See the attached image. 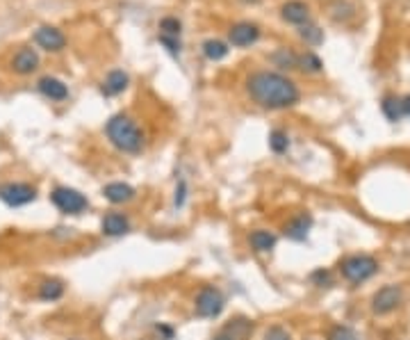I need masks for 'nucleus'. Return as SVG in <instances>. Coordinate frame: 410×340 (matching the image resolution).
Listing matches in <instances>:
<instances>
[{
	"mask_svg": "<svg viewBox=\"0 0 410 340\" xmlns=\"http://www.w3.org/2000/svg\"><path fill=\"white\" fill-rule=\"evenodd\" d=\"M246 94L255 106L265 110H287L301 101V89L292 78L281 71L260 69L246 78Z\"/></svg>",
	"mask_w": 410,
	"mask_h": 340,
	"instance_id": "f257e3e1",
	"label": "nucleus"
},
{
	"mask_svg": "<svg viewBox=\"0 0 410 340\" xmlns=\"http://www.w3.org/2000/svg\"><path fill=\"white\" fill-rule=\"evenodd\" d=\"M105 137L116 151H121V154L137 156V154H142V149H144V130L139 128V123L126 112L110 117L105 123Z\"/></svg>",
	"mask_w": 410,
	"mask_h": 340,
	"instance_id": "f03ea898",
	"label": "nucleus"
},
{
	"mask_svg": "<svg viewBox=\"0 0 410 340\" xmlns=\"http://www.w3.org/2000/svg\"><path fill=\"white\" fill-rule=\"evenodd\" d=\"M379 260L372 254H349L337 263L339 276L349 283V286H363L370 279L379 274Z\"/></svg>",
	"mask_w": 410,
	"mask_h": 340,
	"instance_id": "7ed1b4c3",
	"label": "nucleus"
},
{
	"mask_svg": "<svg viewBox=\"0 0 410 340\" xmlns=\"http://www.w3.org/2000/svg\"><path fill=\"white\" fill-rule=\"evenodd\" d=\"M226 311V295L217 286H201L194 295V315L201 320H217Z\"/></svg>",
	"mask_w": 410,
	"mask_h": 340,
	"instance_id": "20e7f679",
	"label": "nucleus"
},
{
	"mask_svg": "<svg viewBox=\"0 0 410 340\" xmlns=\"http://www.w3.org/2000/svg\"><path fill=\"white\" fill-rule=\"evenodd\" d=\"M51 204L57 208L62 215H68V217H80L89 210V199L75 187H66V185H57L51 192Z\"/></svg>",
	"mask_w": 410,
	"mask_h": 340,
	"instance_id": "39448f33",
	"label": "nucleus"
},
{
	"mask_svg": "<svg viewBox=\"0 0 410 340\" xmlns=\"http://www.w3.org/2000/svg\"><path fill=\"white\" fill-rule=\"evenodd\" d=\"M401 304H404V290H401V286H397V283H387V286L379 288L376 293L372 295L370 308L374 315L385 317V315H392L394 311H399Z\"/></svg>",
	"mask_w": 410,
	"mask_h": 340,
	"instance_id": "423d86ee",
	"label": "nucleus"
},
{
	"mask_svg": "<svg viewBox=\"0 0 410 340\" xmlns=\"http://www.w3.org/2000/svg\"><path fill=\"white\" fill-rule=\"evenodd\" d=\"M0 201L7 208H23L37 201V187L30 183H3L0 185Z\"/></svg>",
	"mask_w": 410,
	"mask_h": 340,
	"instance_id": "0eeeda50",
	"label": "nucleus"
},
{
	"mask_svg": "<svg viewBox=\"0 0 410 340\" xmlns=\"http://www.w3.org/2000/svg\"><path fill=\"white\" fill-rule=\"evenodd\" d=\"M251 334H253V320H248L244 315H238L233 317V320H228L224 327L212 336V340H246Z\"/></svg>",
	"mask_w": 410,
	"mask_h": 340,
	"instance_id": "6e6552de",
	"label": "nucleus"
},
{
	"mask_svg": "<svg viewBox=\"0 0 410 340\" xmlns=\"http://www.w3.org/2000/svg\"><path fill=\"white\" fill-rule=\"evenodd\" d=\"M312 231V215L310 212H296L285 221L283 233L292 242H305Z\"/></svg>",
	"mask_w": 410,
	"mask_h": 340,
	"instance_id": "1a4fd4ad",
	"label": "nucleus"
},
{
	"mask_svg": "<svg viewBox=\"0 0 410 340\" xmlns=\"http://www.w3.org/2000/svg\"><path fill=\"white\" fill-rule=\"evenodd\" d=\"M34 44H37L39 48H44V51H48V53H60V51H64L66 37H64V32L57 30V27L41 25L34 30Z\"/></svg>",
	"mask_w": 410,
	"mask_h": 340,
	"instance_id": "9d476101",
	"label": "nucleus"
},
{
	"mask_svg": "<svg viewBox=\"0 0 410 340\" xmlns=\"http://www.w3.org/2000/svg\"><path fill=\"white\" fill-rule=\"evenodd\" d=\"M130 226H133L130 224V217L119 210H110L101 219V233L105 238H121V235L130 233Z\"/></svg>",
	"mask_w": 410,
	"mask_h": 340,
	"instance_id": "9b49d317",
	"label": "nucleus"
},
{
	"mask_svg": "<svg viewBox=\"0 0 410 340\" xmlns=\"http://www.w3.org/2000/svg\"><path fill=\"white\" fill-rule=\"evenodd\" d=\"M258 39H260V27L255 23H248V21H240V23H235L231 30H228V41L238 48L253 46Z\"/></svg>",
	"mask_w": 410,
	"mask_h": 340,
	"instance_id": "f8f14e48",
	"label": "nucleus"
},
{
	"mask_svg": "<svg viewBox=\"0 0 410 340\" xmlns=\"http://www.w3.org/2000/svg\"><path fill=\"white\" fill-rule=\"evenodd\" d=\"M103 199L110 201L112 206H126L137 199V190L133 185L123 183V180H114V183H107L103 187Z\"/></svg>",
	"mask_w": 410,
	"mask_h": 340,
	"instance_id": "ddd939ff",
	"label": "nucleus"
},
{
	"mask_svg": "<svg viewBox=\"0 0 410 340\" xmlns=\"http://www.w3.org/2000/svg\"><path fill=\"white\" fill-rule=\"evenodd\" d=\"M281 19L285 23L301 27L305 23H310V7L308 3H303V0H287V3L281 7Z\"/></svg>",
	"mask_w": 410,
	"mask_h": 340,
	"instance_id": "4468645a",
	"label": "nucleus"
},
{
	"mask_svg": "<svg viewBox=\"0 0 410 340\" xmlns=\"http://www.w3.org/2000/svg\"><path fill=\"white\" fill-rule=\"evenodd\" d=\"M246 242L253 254H272L278 245V235L269 228H255V231L248 233Z\"/></svg>",
	"mask_w": 410,
	"mask_h": 340,
	"instance_id": "2eb2a0df",
	"label": "nucleus"
},
{
	"mask_svg": "<svg viewBox=\"0 0 410 340\" xmlns=\"http://www.w3.org/2000/svg\"><path fill=\"white\" fill-rule=\"evenodd\" d=\"M37 89H39V94L46 96L48 101L62 103V101L68 99V87L60 78H53V75H44V78L37 82Z\"/></svg>",
	"mask_w": 410,
	"mask_h": 340,
	"instance_id": "dca6fc26",
	"label": "nucleus"
},
{
	"mask_svg": "<svg viewBox=\"0 0 410 340\" xmlns=\"http://www.w3.org/2000/svg\"><path fill=\"white\" fill-rule=\"evenodd\" d=\"M37 66H39V55L34 48H21L12 60L14 73H18V75H27V73L37 71Z\"/></svg>",
	"mask_w": 410,
	"mask_h": 340,
	"instance_id": "f3484780",
	"label": "nucleus"
},
{
	"mask_svg": "<svg viewBox=\"0 0 410 340\" xmlns=\"http://www.w3.org/2000/svg\"><path fill=\"white\" fill-rule=\"evenodd\" d=\"M130 85V75L126 71H121V69H114V71L107 73V78L103 80V94L105 96H119L128 89Z\"/></svg>",
	"mask_w": 410,
	"mask_h": 340,
	"instance_id": "a211bd4d",
	"label": "nucleus"
},
{
	"mask_svg": "<svg viewBox=\"0 0 410 340\" xmlns=\"http://www.w3.org/2000/svg\"><path fill=\"white\" fill-rule=\"evenodd\" d=\"M269 62L281 71H294L298 69V53H294L292 48H278L269 55Z\"/></svg>",
	"mask_w": 410,
	"mask_h": 340,
	"instance_id": "6ab92c4d",
	"label": "nucleus"
},
{
	"mask_svg": "<svg viewBox=\"0 0 410 340\" xmlns=\"http://www.w3.org/2000/svg\"><path fill=\"white\" fill-rule=\"evenodd\" d=\"M64 293H66L64 281H60V279H44V281H41V286H39L37 297H39L41 302H57V300H62V297H64Z\"/></svg>",
	"mask_w": 410,
	"mask_h": 340,
	"instance_id": "aec40b11",
	"label": "nucleus"
},
{
	"mask_svg": "<svg viewBox=\"0 0 410 340\" xmlns=\"http://www.w3.org/2000/svg\"><path fill=\"white\" fill-rule=\"evenodd\" d=\"M381 110H383L385 119L392 121V123H397L406 117L404 108H401V99H397V96H392V94L383 96V101H381Z\"/></svg>",
	"mask_w": 410,
	"mask_h": 340,
	"instance_id": "412c9836",
	"label": "nucleus"
},
{
	"mask_svg": "<svg viewBox=\"0 0 410 340\" xmlns=\"http://www.w3.org/2000/svg\"><path fill=\"white\" fill-rule=\"evenodd\" d=\"M201 51H203V55L210 62H219L231 53V48H228L226 41H221V39H205L203 46H201Z\"/></svg>",
	"mask_w": 410,
	"mask_h": 340,
	"instance_id": "4be33fe9",
	"label": "nucleus"
},
{
	"mask_svg": "<svg viewBox=\"0 0 410 340\" xmlns=\"http://www.w3.org/2000/svg\"><path fill=\"white\" fill-rule=\"evenodd\" d=\"M298 69H301L303 73H310V75H317L324 71V62L319 60L317 53L312 51H305L298 55Z\"/></svg>",
	"mask_w": 410,
	"mask_h": 340,
	"instance_id": "5701e85b",
	"label": "nucleus"
},
{
	"mask_svg": "<svg viewBox=\"0 0 410 340\" xmlns=\"http://www.w3.org/2000/svg\"><path fill=\"white\" fill-rule=\"evenodd\" d=\"M308 279H310V283L315 288H331V286H335V274H333L331 267H317V269H312Z\"/></svg>",
	"mask_w": 410,
	"mask_h": 340,
	"instance_id": "b1692460",
	"label": "nucleus"
},
{
	"mask_svg": "<svg viewBox=\"0 0 410 340\" xmlns=\"http://www.w3.org/2000/svg\"><path fill=\"white\" fill-rule=\"evenodd\" d=\"M269 149H272L276 156L287 154V149H290V135L285 133V130H281V128H274L272 133H269Z\"/></svg>",
	"mask_w": 410,
	"mask_h": 340,
	"instance_id": "393cba45",
	"label": "nucleus"
},
{
	"mask_svg": "<svg viewBox=\"0 0 410 340\" xmlns=\"http://www.w3.org/2000/svg\"><path fill=\"white\" fill-rule=\"evenodd\" d=\"M298 37H301L308 46H319V44H322V41H324V32L319 30L317 25L305 23V25L298 27Z\"/></svg>",
	"mask_w": 410,
	"mask_h": 340,
	"instance_id": "a878e982",
	"label": "nucleus"
},
{
	"mask_svg": "<svg viewBox=\"0 0 410 340\" xmlns=\"http://www.w3.org/2000/svg\"><path fill=\"white\" fill-rule=\"evenodd\" d=\"M180 32H183V23L176 19V16H164L159 21V34L164 37H178L180 39Z\"/></svg>",
	"mask_w": 410,
	"mask_h": 340,
	"instance_id": "bb28decb",
	"label": "nucleus"
},
{
	"mask_svg": "<svg viewBox=\"0 0 410 340\" xmlns=\"http://www.w3.org/2000/svg\"><path fill=\"white\" fill-rule=\"evenodd\" d=\"M326 340H358V336L353 334V329H349L346 324H333V327L326 331Z\"/></svg>",
	"mask_w": 410,
	"mask_h": 340,
	"instance_id": "cd10ccee",
	"label": "nucleus"
},
{
	"mask_svg": "<svg viewBox=\"0 0 410 340\" xmlns=\"http://www.w3.org/2000/svg\"><path fill=\"white\" fill-rule=\"evenodd\" d=\"M262 340H292V334L283 327V324H272V327H267Z\"/></svg>",
	"mask_w": 410,
	"mask_h": 340,
	"instance_id": "c85d7f7f",
	"label": "nucleus"
},
{
	"mask_svg": "<svg viewBox=\"0 0 410 340\" xmlns=\"http://www.w3.org/2000/svg\"><path fill=\"white\" fill-rule=\"evenodd\" d=\"M157 41L166 48V53L173 55V58H178L180 51H183V46H180V39L178 37H164V34H157Z\"/></svg>",
	"mask_w": 410,
	"mask_h": 340,
	"instance_id": "c756f323",
	"label": "nucleus"
},
{
	"mask_svg": "<svg viewBox=\"0 0 410 340\" xmlns=\"http://www.w3.org/2000/svg\"><path fill=\"white\" fill-rule=\"evenodd\" d=\"M187 192H190V187H187V180H185V178H180V180H178V185H176V192H173V206H176L178 210L185 206V201H187Z\"/></svg>",
	"mask_w": 410,
	"mask_h": 340,
	"instance_id": "7c9ffc66",
	"label": "nucleus"
},
{
	"mask_svg": "<svg viewBox=\"0 0 410 340\" xmlns=\"http://www.w3.org/2000/svg\"><path fill=\"white\" fill-rule=\"evenodd\" d=\"M155 331H157L159 340H173V336H176V329H173L171 324H166V322H159L155 327Z\"/></svg>",
	"mask_w": 410,
	"mask_h": 340,
	"instance_id": "2f4dec72",
	"label": "nucleus"
},
{
	"mask_svg": "<svg viewBox=\"0 0 410 340\" xmlns=\"http://www.w3.org/2000/svg\"><path fill=\"white\" fill-rule=\"evenodd\" d=\"M401 108H404V114H406V117H410V94H408V96H404V99H401Z\"/></svg>",
	"mask_w": 410,
	"mask_h": 340,
	"instance_id": "473e14b6",
	"label": "nucleus"
},
{
	"mask_svg": "<svg viewBox=\"0 0 410 340\" xmlns=\"http://www.w3.org/2000/svg\"><path fill=\"white\" fill-rule=\"evenodd\" d=\"M308 340H312V338H308Z\"/></svg>",
	"mask_w": 410,
	"mask_h": 340,
	"instance_id": "72a5a7b5",
	"label": "nucleus"
}]
</instances>
